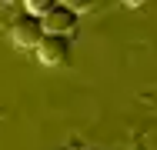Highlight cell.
<instances>
[{
    "instance_id": "obj_4",
    "label": "cell",
    "mask_w": 157,
    "mask_h": 150,
    "mask_svg": "<svg viewBox=\"0 0 157 150\" xmlns=\"http://www.w3.org/2000/svg\"><path fill=\"white\" fill-rule=\"evenodd\" d=\"M24 7H27V17H37V20H40V17L54 7V0H27Z\"/></svg>"
},
{
    "instance_id": "obj_3",
    "label": "cell",
    "mask_w": 157,
    "mask_h": 150,
    "mask_svg": "<svg viewBox=\"0 0 157 150\" xmlns=\"http://www.w3.org/2000/svg\"><path fill=\"white\" fill-rule=\"evenodd\" d=\"M37 57H40V63H47V67H63V63L70 60L67 37H44V40L37 43Z\"/></svg>"
},
{
    "instance_id": "obj_1",
    "label": "cell",
    "mask_w": 157,
    "mask_h": 150,
    "mask_svg": "<svg viewBox=\"0 0 157 150\" xmlns=\"http://www.w3.org/2000/svg\"><path fill=\"white\" fill-rule=\"evenodd\" d=\"M40 27H44V37H67L77 27V13L70 10V3H54L40 17Z\"/></svg>"
},
{
    "instance_id": "obj_2",
    "label": "cell",
    "mask_w": 157,
    "mask_h": 150,
    "mask_svg": "<svg viewBox=\"0 0 157 150\" xmlns=\"http://www.w3.org/2000/svg\"><path fill=\"white\" fill-rule=\"evenodd\" d=\"M10 40H13V47H24V50H37V43L44 40V27H40V20L37 17H17L13 24H10Z\"/></svg>"
}]
</instances>
